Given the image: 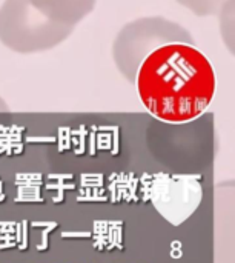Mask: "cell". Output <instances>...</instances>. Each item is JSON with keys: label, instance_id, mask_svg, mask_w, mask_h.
Segmentation results:
<instances>
[{"label": "cell", "instance_id": "8", "mask_svg": "<svg viewBox=\"0 0 235 263\" xmlns=\"http://www.w3.org/2000/svg\"><path fill=\"white\" fill-rule=\"evenodd\" d=\"M75 200L79 203H106V202H109L103 176H83L80 194L77 196Z\"/></svg>", "mask_w": 235, "mask_h": 263}, {"label": "cell", "instance_id": "3", "mask_svg": "<svg viewBox=\"0 0 235 263\" xmlns=\"http://www.w3.org/2000/svg\"><path fill=\"white\" fill-rule=\"evenodd\" d=\"M168 43L195 45V40L177 22L160 15L142 17L126 23L119 31L112 43V59L120 74L134 83L143 60L152 51Z\"/></svg>", "mask_w": 235, "mask_h": 263}, {"label": "cell", "instance_id": "11", "mask_svg": "<svg viewBox=\"0 0 235 263\" xmlns=\"http://www.w3.org/2000/svg\"><path fill=\"white\" fill-rule=\"evenodd\" d=\"M49 179L55 180V182H48L46 183V190L48 191H57V194L52 197L54 203H62L65 200V193L66 191H74L77 188V185L72 180V176H49Z\"/></svg>", "mask_w": 235, "mask_h": 263}, {"label": "cell", "instance_id": "15", "mask_svg": "<svg viewBox=\"0 0 235 263\" xmlns=\"http://www.w3.org/2000/svg\"><path fill=\"white\" fill-rule=\"evenodd\" d=\"M171 248H172V254H171V257H174V259H180L182 257V243L180 242H172V245H171Z\"/></svg>", "mask_w": 235, "mask_h": 263}, {"label": "cell", "instance_id": "13", "mask_svg": "<svg viewBox=\"0 0 235 263\" xmlns=\"http://www.w3.org/2000/svg\"><path fill=\"white\" fill-rule=\"evenodd\" d=\"M62 237L63 239H91L92 233L91 231H63Z\"/></svg>", "mask_w": 235, "mask_h": 263}, {"label": "cell", "instance_id": "17", "mask_svg": "<svg viewBox=\"0 0 235 263\" xmlns=\"http://www.w3.org/2000/svg\"><path fill=\"white\" fill-rule=\"evenodd\" d=\"M5 109L8 111V106H6V103L0 99V111H5Z\"/></svg>", "mask_w": 235, "mask_h": 263}, {"label": "cell", "instance_id": "16", "mask_svg": "<svg viewBox=\"0 0 235 263\" xmlns=\"http://www.w3.org/2000/svg\"><path fill=\"white\" fill-rule=\"evenodd\" d=\"M5 200H6V196H5V193H3V183L0 182V203L5 202Z\"/></svg>", "mask_w": 235, "mask_h": 263}, {"label": "cell", "instance_id": "7", "mask_svg": "<svg viewBox=\"0 0 235 263\" xmlns=\"http://www.w3.org/2000/svg\"><path fill=\"white\" fill-rule=\"evenodd\" d=\"M109 203H140V182L132 174H114L108 180Z\"/></svg>", "mask_w": 235, "mask_h": 263}, {"label": "cell", "instance_id": "4", "mask_svg": "<svg viewBox=\"0 0 235 263\" xmlns=\"http://www.w3.org/2000/svg\"><path fill=\"white\" fill-rule=\"evenodd\" d=\"M202 176H174L166 173L143 174L140 182V202H151L160 216L171 225L186 222L203 199Z\"/></svg>", "mask_w": 235, "mask_h": 263}, {"label": "cell", "instance_id": "9", "mask_svg": "<svg viewBox=\"0 0 235 263\" xmlns=\"http://www.w3.org/2000/svg\"><path fill=\"white\" fill-rule=\"evenodd\" d=\"M35 176H31V180H23V179H17L15 185L18 188V194L14 199L15 203H45V197L40 196V186H42V180L35 179L32 180Z\"/></svg>", "mask_w": 235, "mask_h": 263}, {"label": "cell", "instance_id": "1", "mask_svg": "<svg viewBox=\"0 0 235 263\" xmlns=\"http://www.w3.org/2000/svg\"><path fill=\"white\" fill-rule=\"evenodd\" d=\"M139 97L155 119L188 123L199 119L217 91L211 60L191 43H168L140 65L135 82Z\"/></svg>", "mask_w": 235, "mask_h": 263}, {"label": "cell", "instance_id": "2", "mask_svg": "<svg viewBox=\"0 0 235 263\" xmlns=\"http://www.w3.org/2000/svg\"><path fill=\"white\" fill-rule=\"evenodd\" d=\"M74 26L40 12L29 0H5L0 6V42L18 54L49 51L72 34Z\"/></svg>", "mask_w": 235, "mask_h": 263}, {"label": "cell", "instance_id": "12", "mask_svg": "<svg viewBox=\"0 0 235 263\" xmlns=\"http://www.w3.org/2000/svg\"><path fill=\"white\" fill-rule=\"evenodd\" d=\"M29 225H31V228H43V231H42V242L35 247V250L37 251H43V253L48 251L49 250L48 236H49L51 231L57 230L58 223L57 222H31Z\"/></svg>", "mask_w": 235, "mask_h": 263}, {"label": "cell", "instance_id": "6", "mask_svg": "<svg viewBox=\"0 0 235 263\" xmlns=\"http://www.w3.org/2000/svg\"><path fill=\"white\" fill-rule=\"evenodd\" d=\"M125 223L122 220H95L92 223V247L100 253L125 251Z\"/></svg>", "mask_w": 235, "mask_h": 263}, {"label": "cell", "instance_id": "5", "mask_svg": "<svg viewBox=\"0 0 235 263\" xmlns=\"http://www.w3.org/2000/svg\"><path fill=\"white\" fill-rule=\"evenodd\" d=\"M49 18L75 26L95 8L97 0H29Z\"/></svg>", "mask_w": 235, "mask_h": 263}, {"label": "cell", "instance_id": "10", "mask_svg": "<svg viewBox=\"0 0 235 263\" xmlns=\"http://www.w3.org/2000/svg\"><path fill=\"white\" fill-rule=\"evenodd\" d=\"M182 6L188 8L199 17L216 15L222 9L226 0H177Z\"/></svg>", "mask_w": 235, "mask_h": 263}, {"label": "cell", "instance_id": "14", "mask_svg": "<svg viewBox=\"0 0 235 263\" xmlns=\"http://www.w3.org/2000/svg\"><path fill=\"white\" fill-rule=\"evenodd\" d=\"M23 227H22V243L18 245V250L20 251H26L28 247H29V240H28V227H29V222L28 220H22Z\"/></svg>", "mask_w": 235, "mask_h": 263}]
</instances>
